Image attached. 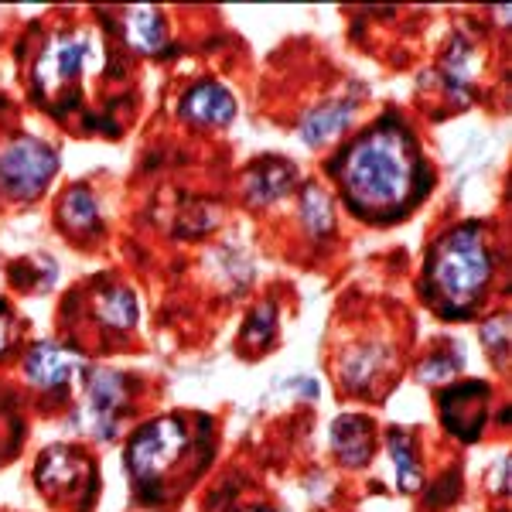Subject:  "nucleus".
Wrapping results in <instances>:
<instances>
[{
	"mask_svg": "<svg viewBox=\"0 0 512 512\" xmlns=\"http://www.w3.org/2000/svg\"><path fill=\"white\" fill-rule=\"evenodd\" d=\"M390 454H393V465H396V485H400L403 492H417L420 489V465H417V454H414L410 437L393 431L390 434Z\"/></svg>",
	"mask_w": 512,
	"mask_h": 512,
	"instance_id": "17",
	"label": "nucleus"
},
{
	"mask_svg": "<svg viewBox=\"0 0 512 512\" xmlns=\"http://www.w3.org/2000/svg\"><path fill=\"white\" fill-rule=\"evenodd\" d=\"M482 342L489 345V349L499 355L502 352V345L509 342V318H492V321H485L482 325Z\"/></svg>",
	"mask_w": 512,
	"mask_h": 512,
	"instance_id": "21",
	"label": "nucleus"
},
{
	"mask_svg": "<svg viewBox=\"0 0 512 512\" xmlns=\"http://www.w3.org/2000/svg\"><path fill=\"white\" fill-rule=\"evenodd\" d=\"M7 349V311H4V304H0V352Z\"/></svg>",
	"mask_w": 512,
	"mask_h": 512,
	"instance_id": "22",
	"label": "nucleus"
},
{
	"mask_svg": "<svg viewBox=\"0 0 512 512\" xmlns=\"http://www.w3.org/2000/svg\"><path fill=\"white\" fill-rule=\"evenodd\" d=\"M461 362L451 359V355H434V359H427L424 366L417 369V376L424 379V383H441V379H448L451 373H458Z\"/></svg>",
	"mask_w": 512,
	"mask_h": 512,
	"instance_id": "20",
	"label": "nucleus"
},
{
	"mask_svg": "<svg viewBox=\"0 0 512 512\" xmlns=\"http://www.w3.org/2000/svg\"><path fill=\"white\" fill-rule=\"evenodd\" d=\"M59 154L38 137H18L0 147V188L14 198H35L52 185Z\"/></svg>",
	"mask_w": 512,
	"mask_h": 512,
	"instance_id": "4",
	"label": "nucleus"
},
{
	"mask_svg": "<svg viewBox=\"0 0 512 512\" xmlns=\"http://www.w3.org/2000/svg\"><path fill=\"white\" fill-rule=\"evenodd\" d=\"M123 35H127L130 45L137 48V52L144 55H154L164 48V41H168V31H164V14L158 7L151 4H137L127 11V21H123Z\"/></svg>",
	"mask_w": 512,
	"mask_h": 512,
	"instance_id": "12",
	"label": "nucleus"
},
{
	"mask_svg": "<svg viewBox=\"0 0 512 512\" xmlns=\"http://www.w3.org/2000/svg\"><path fill=\"white\" fill-rule=\"evenodd\" d=\"M127 403V379L113 369H96L89 376L86 393V424L99 437H113L120 420V407Z\"/></svg>",
	"mask_w": 512,
	"mask_h": 512,
	"instance_id": "5",
	"label": "nucleus"
},
{
	"mask_svg": "<svg viewBox=\"0 0 512 512\" xmlns=\"http://www.w3.org/2000/svg\"><path fill=\"white\" fill-rule=\"evenodd\" d=\"M35 478L38 485L45 489L48 495L62 499V495H72L79 492L82 482L93 478V465L86 461V454L76 451V448H48L45 454L38 458V468H35Z\"/></svg>",
	"mask_w": 512,
	"mask_h": 512,
	"instance_id": "7",
	"label": "nucleus"
},
{
	"mask_svg": "<svg viewBox=\"0 0 512 512\" xmlns=\"http://www.w3.org/2000/svg\"><path fill=\"white\" fill-rule=\"evenodd\" d=\"M89 52V41L79 35H55L45 45L41 59L35 65V82L38 89H62L69 79H76L82 72V59Z\"/></svg>",
	"mask_w": 512,
	"mask_h": 512,
	"instance_id": "8",
	"label": "nucleus"
},
{
	"mask_svg": "<svg viewBox=\"0 0 512 512\" xmlns=\"http://www.w3.org/2000/svg\"><path fill=\"white\" fill-rule=\"evenodd\" d=\"M185 451H188L185 420L168 414V417H158V420H151V424H144L130 437L123 461H127V472L134 478L137 489H147V485H158L161 478L178 465V458Z\"/></svg>",
	"mask_w": 512,
	"mask_h": 512,
	"instance_id": "3",
	"label": "nucleus"
},
{
	"mask_svg": "<svg viewBox=\"0 0 512 512\" xmlns=\"http://www.w3.org/2000/svg\"><path fill=\"white\" fill-rule=\"evenodd\" d=\"M424 277L427 294L444 315H468L492 280V250L485 243L482 226L468 222L437 239L427 256Z\"/></svg>",
	"mask_w": 512,
	"mask_h": 512,
	"instance_id": "2",
	"label": "nucleus"
},
{
	"mask_svg": "<svg viewBox=\"0 0 512 512\" xmlns=\"http://www.w3.org/2000/svg\"><path fill=\"white\" fill-rule=\"evenodd\" d=\"M181 117L205 127H226L236 120V99L219 82H198L181 99Z\"/></svg>",
	"mask_w": 512,
	"mask_h": 512,
	"instance_id": "9",
	"label": "nucleus"
},
{
	"mask_svg": "<svg viewBox=\"0 0 512 512\" xmlns=\"http://www.w3.org/2000/svg\"><path fill=\"white\" fill-rule=\"evenodd\" d=\"M246 512H274V509H246Z\"/></svg>",
	"mask_w": 512,
	"mask_h": 512,
	"instance_id": "23",
	"label": "nucleus"
},
{
	"mask_svg": "<svg viewBox=\"0 0 512 512\" xmlns=\"http://www.w3.org/2000/svg\"><path fill=\"white\" fill-rule=\"evenodd\" d=\"M96 318L113 332H127L137 325V297L127 287H106L96 297Z\"/></svg>",
	"mask_w": 512,
	"mask_h": 512,
	"instance_id": "14",
	"label": "nucleus"
},
{
	"mask_svg": "<svg viewBox=\"0 0 512 512\" xmlns=\"http://www.w3.org/2000/svg\"><path fill=\"white\" fill-rule=\"evenodd\" d=\"M274 332H277V308L274 304H260L243 325V342L250 349H263V345L274 342Z\"/></svg>",
	"mask_w": 512,
	"mask_h": 512,
	"instance_id": "19",
	"label": "nucleus"
},
{
	"mask_svg": "<svg viewBox=\"0 0 512 512\" xmlns=\"http://www.w3.org/2000/svg\"><path fill=\"white\" fill-rule=\"evenodd\" d=\"M24 373L38 390H59L86 373V359L76 349H65L59 342H41L24 359Z\"/></svg>",
	"mask_w": 512,
	"mask_h": 512,
	"instance_id": "6",
	"label": "nucleus"
},
{
	"mask_svg": "<svg viewBox=\"0 0 512 512\" xmlns=\"http://www.w3.org/2000/svg\"><path fill=\"white\" fill-rule=\"evenodd\" d=\"M294 181H297V168L291 161L284 158L256 161L250 175H246V195H250L253 205H270L291 192Z\"/></svg>",
	"mask_w": 512,
	"mask_h": 512,
	"instance_id": "11",
	"label": "nucleus"
},
{
	"mask_svg": "<svg viewBox=\"0 0 512 512\" xmlns=\"http://www.w3.org/2000/svg\"><path fill=\"white\" fill-rule=\"evenodd\" d=\"M349 123H352V103H325V106H315L311 113H304L301 137H304V144H328V140H335Z\"/></svg>",
	"mask_w": 512,
	"mask_h": 512,
	"instance_id": "13",
	"label": "nucleus"
},
{
	"mask_svg": "<svg viewBox=\"0 0 512 512\" xmlns=\"http://www.w3.org/2000/svg\"><path fill=\"white\" fill-rule=\"evenodd\" d=\"M376 427L373 420L359 414H342L332 424V448L349 468H366L376 448Z\"/></svg>",
	"mask_w": 512,
	"mask_h": 512,
	"instance_id": "10",
	"label": "nucleus"
},
{
	"mask_svg": "<svg viewBox=\"0 0 512 512\" xmlns=\"http://www.w3.org/2000/svg\"><path fill=\"white\" fill-rule=\"evenodd\" d=\"M59 216L65 226L76 229V233H89V229H96V219H99L96 198L89 195V188H69L59 205Z\"/></svg>",
	"mask_w": 512,
	"mask_h": 512,
	"instance_id": "15",
	"label": "nucleus"
},
{
	"mask_svg": "<svg viewBox=\"0 0 512 512\" xmlns=\"http://www.w3.org/2000/svg\"><path fill=\"white\" fill-rule=\"evenodd\" d=\"M420 158L407 130L396 120H379L335 161L345 198L359 216L386 219L414 198Z\"/></svg>",
	"mask_w": 512,
	"mask_h": 512,
	"instance_id": "1",
	"label": "nucleus"
},
{
	"mask_svg": "<svg viewBox=\"0 0 512 512\" xmlns=\"http://www.w3.org/2000/svg\"><path fill=\"white\" fill-rule=\"evenodd\" d=\"M379 366H383V359H379V349L366 345V349L352 352L349 359L342 362V379H349L352 390H362V386H366L369 379H376Z\"/></svg>",
	"mask_w": 512,
	"mask_h": 512,
	"instance_id": "18",
	"label": "nucleus"
},
{
	"mask_svg": "<svg viewBox=\"0 0 512 512\" xmlns=\"http://www.w3.org/2000/svg\"><path fill=\"white\" fill-rule=\"evenodd\" d=\"M301 219L308 226L311 236H328L335 229V212H332V198L321 192L318 185H308L301 195Z\"/></svg>",
	"mask_w": 512,
	"mask_h": 512,
	"instance_id": "16",
	"label": "nucleus"
}]
</instances>
